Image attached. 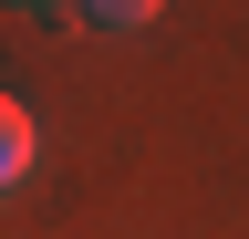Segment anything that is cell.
Masks as SVG:
<instances>
[{"label":"cell","mask_w":249,"mask_h":239,"mask_svg":"<svg viewBox=\"0 0 249 239\" xmlns=\"http://www.w3.org/2000/svg\"><path fill=\"white\" fill-rule=\"evenodd\" d=\"M31 166H42V125H31V104H21V94H0V198H11Z\"/></svg>","instance_id":"obj_1"},{"label":"cell","mask_w":249,"mask_h":239,"mask_svg":"<svg viewBox=\"0 0 249 239\" xmlns=\"http://www.w3.org/2000/svg\"><path fill=\"white\" fill-rule=\"evenodd\" d=\"M93 32H145V21H166V0H73Z\"/></svg>","instance_id":"obj_2"},{"label":"cell","mask_w":249,"mask_h":239,"mask_svg":"<svg viewBox=\"0 0 249 239\" xmlns=\"http://www.w3.org/2000/svg\"><path fill=\"white\" fill-rule=\"evenodd\" d=\"M21 11H31V0H21Z\"/></svg>","instance_id":"obj_3"}]
</instances>
